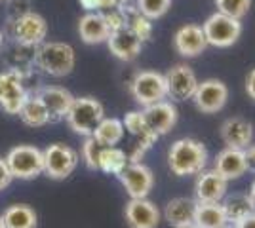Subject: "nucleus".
Segmentation results:
<instances>
[{"instance_id": "1", "label": "nucleus", "mask_w": 255, "mask_h": 228, "mask_svg": "<svg viewBox=\"0 0 255 228\" xmlns=\"http://www.w3.org/2000/svg\"><path fill=\"white\" fill-rule=\"evenodd\" d=\"M210 160L208 149L202 141L181 137L168 149V167L175 177H192L206 169Z\"/></svg>"}, {"instance_id": "2", "label": "nucleus", "mask_w": 255, "mask_h": 228, "mask_svg": "<svg viewBox=\"0 0 255 228\" xmlns=\"http://www.w3.org/2000/svg\"><path fill=\"white\" fill-rule=\"evenodd\" d=\"M34 63L44 75L53 78H63L73 73L76 65V52L67 42H42L34 54Z\"/></svg>"}, {"instance_id": "3", "label": "nucleus", "mask_w": 255, "mask_h": 228, "mask_svg": "<svg viewBox=\"0 0 255 228\" xmlns=\"http://www.w3.org/2000/svg\"><path fill=\"white\" fill-rule=\"evenodd\" d=\"M105 118V107L96 97H75L71 109L65 116L67 126L73 130V133L90 137L97 124Z\"/></svg>"}, {"instance_id": "4", "label": "nucleus", "mask_w": 255, "mask_h": 228, "mask_svg": "<svg viewBox=\"0 0 255 228\" xmlns=\"http://www.w3.org/2000/svg\"><path fill=\"white\" fill-rule=\"evenodd\" d=\"M202 31L208 46L225 50V48H231L238 42L244 27H242L240 19H234V17H229L221 11H215L202 23Z\"/></svg>"}, {"instance_id": "5", "label": "nucleus", "mask_w": 255, "mask_h": 228, "mask_svg": "<svg viewBox=\"0 0 255 228\" xmlns=\"http://www.w3.org/2000/svg\"><path fill=\"white\" fill-rule=\"evenodd\" d=\"M129 93L141 109L168 99L166 78L158 71H139L129 82Z\"/></svg>"}, {"instance_id": "6", "label": "nucleus", "mask_w": 255, "mask_h": 228, "mask_svg": "<svg viewBox=\"0 0 255 228\" xmlns=\"http://www.w3.org/2000/svg\"><path fill=\"white\" fill-rule=\"evenodd\" d=\"M6 163L13 179L29 181L44 173V154L32 145H17L8 151Z\"/></svg>"}, {"instance_id": "7", "label": "nucleus", "mask_w": 255, "mask_h": 228, "mask_svg": "<svg viewBox=\"0 0 255 228\" xmlns=\"http://www.w3.org/2000/svg\"><path fill=\"white\" fill-rule=\"evenodd\" d=\"M10 27H11L13 40L19 44V46L34 48V46H40L42 42H46L48 23L36 11L27 10L23 11V13H19V15H15Z\"/></svg>"}, {"instance_id": "8", "label": "nucleus", "mask_w": 255, "mask_h": 228, "mask_svg": "<svg viewBox=\"0 0 255 228\" xmlns=\"http://www.w3.org/2000/svg\"><path fill=\"white\" fill-rule=\"evenodd\" d=\"M44 154V173L53 181H63L73 173L78 165V152L63 143H53L42 151Z\"/></svg>"}, {"instance_id": "9", "label": "nucleus", "mask_w": 255, "mask_h": 228, "mask_svg": "<svg viewBox=\"0 0 255 228\" xmlns=\"http://www.w3.org/2000/svg\"><path fill=\"white\" fill-rule=\"evenodd\" d=\"M192 101L202 114H217L229 101V86L219 78H206L198 82Z\"/></svg>"}, {"instance_id": "10", "label": "nucleus", "mask_w": 255, "mask_h": 228, "mask_svg": "<svg viewBox=\"0 0 255 228\" xmlns=\"http://www.w3.org/2000/svg\"><path fill=\"white\" fill-rule=\"evenodd\" d=\"M29 91L23 84V75L15 69L0 73V109L6 114H19Z\"/></svg>"}, {"instance_id": "11", "label": "nucleus", "mask_w": 255, "mask_h": 228, "mask_svg": "<svg viewBox=\"0 0 255 228\" xmlns=\"http://www.w3.org/2000/svg\"><path fill=\"white\" fill-rule=\"evenodd\" d=\"M164 78H166V87H168V99H173V101L192 99L196 86L200 82L196 78V73L192 71V67H189L187 63H177L168 69Z\"/></svg>"}, {"instance_id": "12", "label": "nucleus", "mask_w": 255, "mask_h": 228, "mask_svg": "<svg viewBox=\"0 0 255 228\" xmlns=\"http://www.w3.org/2000/svg\"><path fill=\"white\" fill-rule=\"evenodd\" d=\"M117 177L129 198H147L154 188V173L143 162L128 163L124 171Z\"/></svg>"}, {"instance_id": "13", "label": "nucleus", "mask_w": 255, "mask_h": 228, "mask_svg": "<svg viewBox=\"0 0 255 228\" xmlns=\"http://www.w3.org/2000/svg\"><path fill=\"white\" fill-rule=\"evenodd\" d=\"M124 219L129 228H158L162 211L149 198H129L124 207Z\"/></svg>"}, {"instance_id": "14", "label": "nucleus", "mask_w": 255, "mask_h": 228, "mask_svg": "<svg viewBox=\"0 0 255 228\" xmlns=\"http://www.w3.org/2000/svg\"><path fill=\"white\" fill-rule=\"evenodd\" d=\"M143 116H145L147 128L154 135L162 137V135H168L175 128V124L179 120V110H177V107L171 101L166 99V101H158L154 105L145 107L143 109Z\"/></svg>"}, {"instance_id": "15", "label": "nucleus", "mask_w": 255, "mask_h": 228, "mask_svg": "<svg viewBox=\"0 0 255 228\" xmlns=\"http://www.w3.org/2000/svg\"><path fill=\"white\" fill-rule=\"evenodd\" d=\"M173 48L181 57H187V59L204 54L208 48V42L204 36L202 25L187 23V25L179 27L173 34Z\"/></svg>"}, {"instance_id": "16", "label": "nucleus", "mask_w": 255, "mask_h": 228, "mask_svg": "<svg viewBox=\"0 0 255 228\" xmlns=\"http://www.w3.org/2000/svg\"><path fill=\"white\" fill-rule=\"evenodd\" d=\"M229 190V181L215 169H204L194 181V200L196 202H221Z\"/></svg>"}, {"instance_id": "17", "label": "nucleus", "mask_w": 255, "mask_h": 228, "mask_svg": "<svg viewBox=\"0 0 255 228\" xmlns=\"http://www.w3.org/2000/svg\"><path fill=\"white\" fill-rule=\"evenodd\" d=\"M221 141L231 149H248L254 143V124L242 116H231L221 124Z\"/></svg>"}, {"instance_id": "18", "label": "nucleus", "mask_w": 255, "mask_h": 228, "mask_svg": "<svg viewBox=\"0 0 255 228\" xmlns=\"http://www.w3.org/2000/svg\"><path fill=\"white\" fill-rule=\"evenodd\" d=\"M36 95L40 97V101H42L46 110H48L50 122L65 120L73 101H75V95L67 87L61 86H44L36 91Z\"/></svg>"}, {"instance_id": "19", "label": "nucleus", "mask_w": 255, "mask_h": 228, "mask_svg": "<svg viewBox=\"0 0 255 228\" xmlns=\"http://www.w3.org/2000/svg\"><path fill=\"white\" fill-rule=\"evenodd\" d=\"M217 173L225 177L229 183L240 179L242 175L248 171V163H246V154L242 149H231L225 147L223 151L217 152L215 160H213V167Z\"/></svg>"}, {"instance_id": "20", "label": "nucleus", "mask_w": 255, "mask_h": 228, "mask_svg": "<svg viewBox=\"0 0 255 228\" xmlns=\"http://www.w3.org/2000/svg\"><path fill=\"white\" fill-rule=\"evenodd\" d=\"M107 48H109V52L115 55L117 59L124 61V63H131L141 54L143 42L126 27V29L117 31V33H113L107 38Z\"/></svg>"}, {"instance_id": "21", "label": "nucleus", "mask_w": 255, "mask_h": 228, "mask_svg": "<svg viewBox=\"0 0 255 228\" xmlns=\"http://www.w3.org/2000/svg\"><path fill=\"white\" fill-rule=\"evenodd\" d=\"M78 34H80V40L88 44V46L107 42V38L111 36V31L107 27L103 11H88V13H84L78 19Z\"/></svg>"}, {"instance_id": "22", "label": "nucleus", "mask_w": 255, "mask_h": 228, "mask_svg": "<svg viewBox=\"0 0 255 228\" xmlns=\"http://www.w3.org/2000/svg\"><path fill=\"white\" fill-rule=\"evenodd\" d=\"M194 207H196V200L187 198V196H177L166 204L164 211H162V217L173 228L187 227V225H192Z\"/></svg>"}, {"instance_id": "23", "label": "nucleus", "mask_w": 255, "mask_h": 228, "mask_svg": "<svg viewBox=\"0 0 255 228\" xmlns=\"http://www.w3.org/2000/svg\"><path fill=\"white\" fill-rule=\"evenodd\" d=\"M192 225L196 228H223L229 219L221 202H196Z\"/></svg>"}, {"instance_id": "24", "label": "nucleus", "mask_w": 255, "mask_h": 228, "mask_svg": "<svg viewBox=\"0 0 255 228\" xmlns=\"http://www.w3.org/2000/svg\"><path fill=\"white\" fill-rule=\"evenodd\" d=\"M124 124H122V120L118 118H103L99 124H97V128L94 130V133L90 135L94 141L99 145V147H117L118 143L124 139Z\"/></svg>"}, {"instance_id": "25", "label": "nucleus", "mask_w": 255, "mask_h": 228, "mask_svg": "<svg viewBox=\"0 0 255 228\" xmlns=\"http://www.w3.org/2000/svg\"><path fill=\"white\" fill-rule=\"evenodd\" d=\"M17 116L29 128H42L46 124H50V114H48L44 103L40 101V97L36 93L34 95L32 93L27 95V99H25V103H23V107Z\"/></svg>"}, {"instance_id": "26", "label": "nucleus", "mask_w": 255, "mask_h": 228, "mask_svg": "<svg viewBox=\"0 0 255 228\" xmlns=\"http://www.w3.org/2000/svg\"><path fill=\"white\" fill-rule=\"evenodd\" d=\"M2 223L6 228H36L38 217H36V211L31 206L15 204V206L4 209Z\"/></svg>"}, {"instance_id": "27", "label": "nucleus", "mask_w": 255, "mask_h": 228, "mask_svg": "<svg viewBox=\"0 0 255 228\" xmlns=\"http://www.w3.org/2000/svg\"><path fill=\"white\" fill-rule=\"evenodd\" d=\"M122 124H124V130H126L128 133H131L133 137H137L139 143L145 145V147H149V149L160 139L158 135H154V133L147 128L143 110H129V112H126L124 118H122Z\"/></svg>"}, {"instance_id": "28", "label": "nucleus", "mask_w": 255, "mask_h": 228, "mask_svg": "<svg viewBox=\"0 0 255 228\" xmlns=\"http://www.w3.org/2000/svg\"><path fill=\"white\" fill-rule=\"evenodd\" d=\"M221 204H223V209L225 213H227V219H229V223H238L240 219H244L246 215H250V213H254L255 211V206L254 202H252V198L248 192H234V194H227L221 200Z\"/></svg>"}, {"instance_id": "29", "label": "nucleus", "mask_w": 255, "mask_h": 228, "mask_svg": "<svg viewBox=\"0 0 255 228\" xmlns=\"http://www.w3.org/2000/svg\"><path fill=\"white\" fill-rule=\"evenodd\" d=\"M128 154L118 147H105L99 154V171L107 175H120L128 165Z\"/></svg>"}, {"instance_id": "30", "label": "nucleus", "mask_w": 255, "mask_h": 228, "mask_svg": "<svg viewBox=\"0 0 255 228\" xmlns=\"http://www.w3.org/2000/svg\"><path fill=\"white\" fill-rule=\"evenodd\" d=\"M135 6L141 15L154 21L168 13V10L171 8V0H135Z\"/></svg>"}, {"instance_id": "31", "label": "nucleus", "mask_w": 255, "mask_h": 228, "mask_svg": "<svg viewBox=\"0 0 255 228\" xmlns=\"http://www.w3.org/2000/svg\"><path fill=\"white\" fill-rule=\"evenodd\" d=\"M252 2L254 0H215V6H217V11L242 21L252 8Z\"/></svg>"}, {"instance_id": "32", "label": "nucleus", "mask_w": 255, "mask_h": 228, "mask_svg": "<svg viewBox=\"0 0 255 228\" xmlns=\"http://www.w3.org/2000/svg\"><path fill=\"white\" fill-rule=\"evenodd\" d=\"M128 29L137 36L141 42H147L152 38V21L149 17L141 15V13H133L131 17H128Z\"/></svg>"}, {"instance_id": "33", "label": "nucleus", "mask_w": 255, "mask_h": 228, "mask_svg": "<svg viewBox=\"0 0 255 228\" xmlns=\"http://www.w3.org/2000/svg\"><path fill=\"white\" fill-rule=\"evenodd\" d=\"M101 149L92 137H86L84 143H82V149H80V158L84 160L86 167L92 169V171H99V154H101Z\"/></svg>"}, {"instance_id": "34", "label": "nucleus", "mask_w": 255, "mask_h": 228, "mask_svg": "<svg viewBox=\"0 0 255 228\" xmlns=\"http://www.w3.org/2000/svg\"><path fill=\"white\" fill-rule=\"evenodd\" d=\"M103 15H105L107 27H109L111 34L117 33V31H122V29H126L128 27V17L120 10H117V8L103 11Z\"/></svg>"}, {"instance_id": "35", "label": "nucleus", "mask_w": 255, "mask_h": 228, "mask_svg": "<svg viewBox=\"0 0 255 228\" xmlns=\"http://www.w3.org/2000/svg\"><path fill=\"white\" fill-rule=\"evenodd\" d=\"M11 173L10 169H8V163H6V160L4 158H0V190H4L6 186L11 183Z\"/></svg>"}, {"instance_id": "36", "label": "nucleus", "mask_w": 255, "mask_h": 228, "mask_svg": "<svg viewBox=\"0 0 255 228\" xmlns=\"http://www.w3.org/2000/svg\"><path fill=\"white\" fill-rule=\"evenodd\" d=\"M80 6L86 11H103L105 10V2L103 0H78Z\"/></svg>"}, {"instance_id": "37", "label": "nucleus", "mask_w": 255, "mask_h": 228, "mask_svg": "<svg viewBox=\"0 0 255 228\" xmlns=\"http://www.w3.org/2000/svg\"><path fill=\"white\" fill-rule=\"evenodd\" d=\"M246 93L248 97L255 101V69H252L246 76Z\"/></svg>"}, {"instance_id": "38", "label": "nucleus", "mask_w": 255, "mask_h": 228, "mask_svg": "<svg viewBox=\"0 0 255 228\" xmlns=\"http://www.w3.org/2000/svg\"><path fill=\"white\" fill-rule=\"evenodd\" d=\"M246 154V163H248V171L255 173V143H252L248 149H244Z\"/></svg>"}, {"instance_id": "39", "label": "nucleus", "mask_w": 255, "mask_h": 228, "mask_svg": "<svg viewBox=\"0 0 255 228\" xmlns=\"http://www.w3.org/2000/svg\"><path fill=\"white\" fill-rule=\"evenodd\" d=\"M233 227L234 228H255V211L250 213V215H246L244 219H240L238 223H234Z\"/></svg>"}, {"instance_id": "40", "label": "nucleus", "mask_w": 255, "mask_h": 228, "mask_svg": "<svg viewBox=\"0 0 255 228\" xmlns=\"http://www.w3.org/2000/svg\"><path fill=\"white\" fill-rule=\"evenodd\" d=\"M248 194H250V198H252V202H254V206H255V181L252 183V186H250V192H248Z\"/></svg>"}, {"instance_id": "41", "label": "nucleus", "mask_w": 255, "mask_h": 228, "mask_svg": "<svg viewBox=\"0 0 255 228\" xmlns=\"http://www.w3.org/2000/svg\"><path fill=\"white\" fill-rule=\"evenodd\" d=\"M2 48H4V33L0 31V52H2Z\"/></svg>"}, {"instance_id": "42", "label": "nucleus", "mask_w": 255, "mask_h": 228, "mask_svg": "<svg viewBox=\"0 0 255 228\" xmlns=\"http://www.w3.org/2000/svg\"><path fill=\"white\" fill-rule=\"evenodd\" d=\"M179 228H196L194 225H187V227H179Z\"/></svg>"}, {"instance_id": "43", "label": "nucleus", "mask_w": 255, "mask_h": 228, "mask_svg": "<svg viewBox=\"0 0 255 228\" xmlns=\"http://www.w3.org/2000/svg\"><path fill=\"white\" fill-rule=\"evenodd\" d=\"M0 228H6L4 227V223H2V217H0Z\"/></svg>"}, {"instance_id": "44", "label": "nucleus", "mask_w": 255, "mask_h": 228, "mask_svg": "<svg viewBox=\"0 0 255 228\" xmlns=\"http://www.w3.org/2000/svg\"><path fill=\"white\" fill-rule=\"evenodd\" d=\"M223 228H234V227H229V225H227V227H223Z\"/></svg>"}, {"instance_id": "45", "label": "nucleus", "mask_w": 255, "mask_h": 228, "mask_svg": "<svg viewBox=\"0 0 255 228\" xmlns=\"http://www.w3.org/2000/svg\"><path fill=\"white\" fill-rule=\"evenodd\" d=\"M0 2H4V0H0Z\"/></svg>"}]
</instances>
